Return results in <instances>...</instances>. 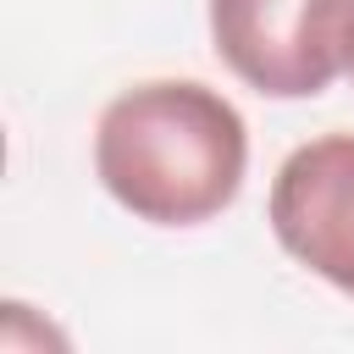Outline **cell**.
<instances>
[{
    "mask_svg": "<svg viewBox=\"0 0 354 354\" xmlns=\"http://www.w3.org/2000/svg\"><path fill=\"white\" fill-rule=\"evenodd\" d=\"M94 171L138 221L199 227L238 199L249 171V127L221 88L155 77L122 88L100 111Z\"/></svg>",
    "mask_w": 354,
    "mask_h": 354,
    "instance_id": "cell-1",
    "label": "cell"
},
{
    "mask_svg": "<svg viewBox=\"0 0 354 354\" xmlns=\"http://www.w3.org/2000/svg\"><path fill=\"white\" fill-rule=\"evenodd\" d=\"M266 216L310 277L354 299V133L299 144L271 177Z\"/></svg>",
    "mask_w": 354,
    "mask_h": 354,
    "instance_id": "cell-3",
    "label": "cell"
},
{
    "mask_svg": "<svg viewBox=\"0 0 354 354\" xmlns=\"http://www.w3.org/2000/svg\"><path fill=\"white\" fill-rule=\"evenodd\" d=\"M216 55L266 100H315L354 61V0H210Z\"/></svg>",
    "mask_w": 354,
    "mask_h": 354,
    "instance_id": "cell-2",
    "label": "cell"
},
{
    "mask_svg": "<svg viewBox=\"0 0 354 354\" xmlns=\"http://www.w3.org/2000/svg\"><path fill=\"white\" fill-rule=\"evenodd\" d=\"M348 77H354V61H348Z\"/></svg>",
    "mask_w": 354,
    "mask_h": 354,
    "instance_id": "cell-4",
    "label": "cell"
}]
</instances>
